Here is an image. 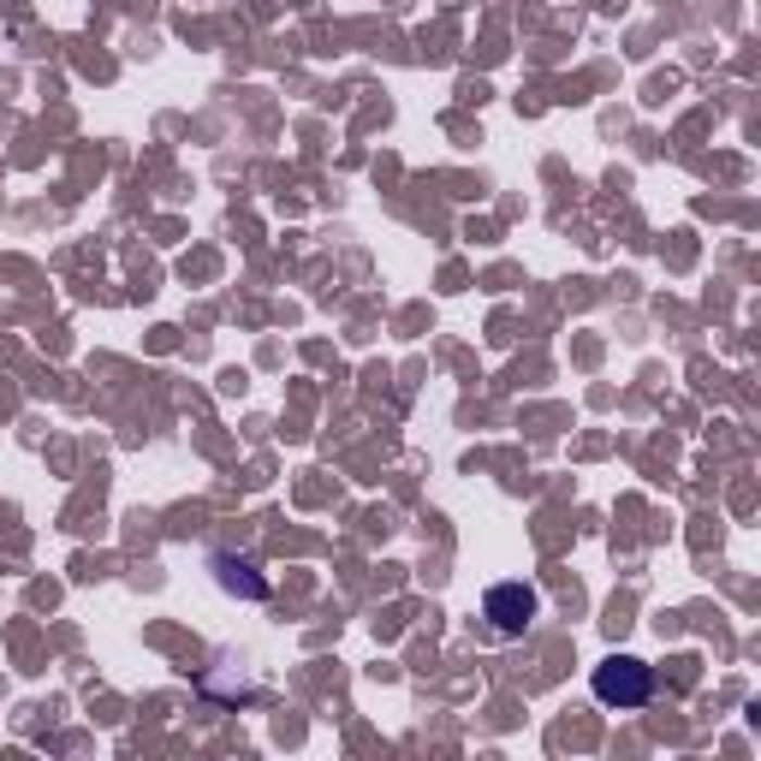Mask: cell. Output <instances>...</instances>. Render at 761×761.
Masks as SVG:
<instances>
[{
  "label": "cell",
  "mask_w": 761,
  "mask_h": 761,
  "mask_svg": "<svg viewBox=\"0 0 761 761\" xmlns=\"http://www.w3.org/2000/svg\"><path fill=\"white\" fill-rule=\"evenodd\" d=\"M589 690H595V702L625 714V708H643L654 696V666H643L637 654H607V661L595 666Z\"/></svg>",
  "instance_id": "obj_1"
},
{
  "label": "cell",
  "mask_w": 761,
  "mask_h": 761,
  "mask_svg": "<svg viewBox=\"0 0 761 761\" xmlns=\"http://www.w3.org/2000/svg\"><path fill=\"white\" fill-rule=\"evenodd\" d=\"M536 613H541V595L529 583H494L482 595V619L494 625V637H524L536 625Z\"/></svg>",
  "instance_id": "obj_2"
},
{
  "label": "cell",
  "mask_w": 761,
  "mask_h": 761,
  "mask_svg": "<svg viewBox=\"0 0 761 761\" xmlns=\"http://www.w3.org/2000/svg\"><path fill=\"white\" fill-rule=\"evenodd\" d=\"M214 571H221V583H226V589H245L250 601H262V595H269V583H262V577H250V571H257L250 560H233V553H221V560H214Z\"/></svg>",
  "instance_id": "obj_3"
}]
</instances>
